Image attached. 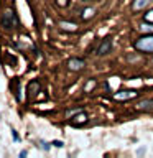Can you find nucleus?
Segmentation results:
<instances>
[{"instance_id": "nucleus-5", "label": "nucleus", "mask_w": 153, "mask_h": 158, "mask_svg": "<svg viewBox=\"0 0 153 158\" xmlns=\"http://www.w3.org/2000/svg\"><path fill=\"white\" fill-rule=\"evenodd\" d=\"M135 109L142 112H153V99H145V101L137 102Z\"/></svg>"}, {"instance_id": "nucleus-8", "label": "nucleus", "mask_w": 153, "mask_h": 158, "mask_svg": "<svg viewBox=\"0 0 153 158\" xmlns=\"http://www.w3.org/2000/svg\"><path fill=\"white\" fill-rule=\"evenodd\" d=\"M150 3H153V0H133V3H132V10H143V8H147Z\"/></svg>"}, {"instance_id": "nucleus-13", "label": "nucleus", "mask_w": 153, "mask_h": 158, "mask_svg": "<svg viewBox=\"0 0 153 158\" xmlns=\"http://www.w3.org/2000/svg\"><path fill=\"white\" fill-rule=\"evenodd\" d=\"M10 132H12V138H13V142H15V143L22 142V138H20V135H18V132L15 130V128H12V130H10Z\"/></svg>"}, {"instance_id": "nucleus-9", "label": "nucleus", "mask_w": 153, "mask_h": 158, "mask_svg": "<svg viewBox=\"0 0 153 158\" xmlns=\"http://www.w3.org/2000/svg\"><path fill=\"white\" fill-rule=\"evenodd\" d=\"M58 27L61 28V30H64V31H76L77 30V25L74 23V22H58Z\"/></svg>"}, {"instance_id": "nucleus-20", "label": "nucleus", "mask_w": 153, "mask_h": 158, "mask_svg": "<svg viewBox=\"0 0 153 158\" xmlns=\"http://www.w3.org/2000/svg\"><path fill=\"white\" fill-rule=\"evenodd\" d=\"M82 2H91V0H82Z\"/></svg>"}, {"instance_id": "nucleus-7", "label": "nucleus", "mask_w": 153, "mask_h": 158, "mask_svg": "<svg viewBox=\"0 0 153 158\" xmlns=\"http://www.w3.org/2000/svg\"><path fill=\"white\" fill-rule=\"evenodd\" d=\"M86 122H87V115H86V114H84L82 110L79 112L76 117L71 118V125H72V127H81V125H84Z\"/></svg>"}, {"instance_id": "nucleus-2", "label": "nucleus", "mask_w": 153, "mask_h": 158, "mask_svg": "<svg viewBox=\"0 0 153 158\" xmlns=\"http://www.w3.org/2000/svg\"><path fill=\"white\" fill-rule=\"evenodd\" d=\"M2 23L5 28H12L15 23H17V17H15L13 10H5L3 17H2Z\"/></svg>"}, {"instance_id": "nucleus-1", "label": "nucleus", "mask_w": 153, "mask_h": 158, "mask_svg": "<svg viewBox=\"0 0 153 158\" xmlns=\"http://www.w3.org/2000/svg\"><path fill=\"white\" fill-rule=\"evenodd\" d=\"M133 48L142 53H153V35H145L133 43Z\"/></svg>"}, {"instance_id": "nucleus-11", "label": "nucleus", "mask_w": 153, "mask_h": 158, "mask_svg": "<svg viewBox=\"0 0 153 158\" xmlns=\"http://www.w3.org/2000/svg\"><path fill=\"white\" fill-rule=\"evenodd\" d=\"M92 15H94V8H86V10H82L81 17H82V20H87V18H91Z\"/></svg>"}, {"instance_id": "nucleus-6", "label": "nucleus", "mask_w": 153, "mask_h": 158, "mask_svg": "<svg viewBox=\"0 0 153 158\" xmlns=\"http://www.w3.org/2000/svg\"><path fill=\"white\" fill-rule=\"evenodd\" d=\"M137 96H138V92H135V91H118L114 94V99H117V101H127V99H133Z\"/></svg>"}, {"instance_id": "nucleus-3", "label": "nucleus", "mask_w": 153, "mask_h": 158, "mask_svg": "<svg viewBox=\"0 0 153 158\" xmlns=\"http://www.w3.org/2000/svg\"><path fill=\"white\" fill-rule=\"evenodd\" d=\"M84 66H86V61L81 58H71L68 61V68L71 69V71H81Z\"/></svg>"}, {"instance_id": "nucleus-14", "label": "nucleus", "mask_w": 153, "mask_h": 158, "mask_svg": "<svg viewBox=\"0 0 153 158\" xmlns=\"http://www.w3.org/2000/svg\"><path fill=\"white\" fill-rule=\"evenodd\" d=\"M51 145H53V143H48V142H43V140L39 142V147H41V148H43L44 152H48L49 148H51Z\"/></svg>"}, {"instance_id": "nucleus-17", "label": "nucleus", "mask_w": 153, "mask_h": 158, "mask_svg": "<svg viewBox=\"0 0 153 158\" xmlns=\"http://www.w3.org/2000/svg\"><path fill=\"white\" fill-rule=\"evenodd\" d=\"M94 84H96V81H91V82H89L87 86H86V91H91V87L94 86Z\"/></svg>"}, {"instance_id": "nucleus-18", "label": "nucleus", "mask_w": 153, "mask_h": 158, "mask_svg": "<svg viewBox=\"0 0 153 158\" xmlns=\"http://www.w3.org/2000/svg\"><path fill=\"white\" fill-rule=\"evenodd\" d=\"M18 155H20V156H22V158H23V156H27V155H28V152H27V150H22V152H20V153H18Z\"/></svg>"}, {"instance_id": "nucleus-10", "label": "nucleus", "mask_w": 153, "mask_h": 158, "mask_svg": "<svg viewBox=\"0 0 153 158\" xmlns=\"http://www.w3.org/2000/svg\"><path fill=\"white\" fill-rule=\"evenodd\" d=\"M39 91H41V86H39L38 81H31L28 84V96L30 97H35Z\"/></svg>"}, {"instance_id": "nucleus-16", "label": "nucleus", "mask_w": 153, "mask_h": 158, "mask_svg": "<svg viewBox=\"0 0 153 158\" xmlns=\"http://www.w3.org/2000/svg\"><path fill=\"white\" fill-rule=\"evenodd\" d=\"M56 2H58L59 7H66V5H68V0H56Z\"/></svg>"}, {"instance_id": "nucleus-12", "label": "nucleus", "mask_w": 153, "mask_h": 158, "mask_svg": "<svg viewBox=\"0 0 153 158\" xmlns=\"http://www.w3.org/2000/svg\"><path fill=\"white\" fill-rule=\"evenodd\" d=\"M143 20L153 25V8H151V10H148V12H147L145 15H143Z\"/></svg>"}, {"instance_id": "nucleus-15", "label": "nucleus", "mask_w": 153, "mask_h": 158, "mask_svg": "<svg viewBox=\"0 0 153 158\" xmlns=\"http://www.w3.org/2000/svg\"><path fill=\"white\" fill-rule=\"evenodd\" d=\"M53 147H56V148H63L64 147V142L63 140H53Z\"/></svg>"}, {"instance_id": "nucleus-19", "label": "nucleus", "mask_w": 153, "mask_h": 158, "mask_svg": "<svg viewBox=\"0 0 153 158\" xmlns=\"http://www.w3.org/2000/svg\"><path fill=\"white\" fill-rule=\"evenodd\" d=\"M143 153H145V147H142V148H140V150H138V152H137V155H143Z\"/></svg>"}, {"instance_id": "nucleus-4", "label": "nucleus", "mask_w": 153, "mask_h": 158, "mask_svg": "<svg viewBox=\"0 0 153 158\" xmlns=\"http://www.w3.org/2000/svg\"><path fill=\"white\" fill-rule=\"evenodd\" d=\"M110 49H112V38H105L101 44H99L97 54H99V56H104V54L110 53Z\"/></svg>"}]
</instances>
